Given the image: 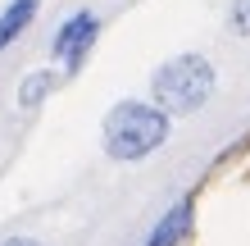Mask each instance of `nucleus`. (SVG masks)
<instances>
[{"mask_svg": "<svg viewBox=\"0 0 250 246\" xmlns=\"http://www.w3.org/2000/svg\"><path fill=\"white\" fill-rule=\"evenodd\" d=\"M168 141V114L146 100H123L105 119V151L114 160H146Z\"/></svg>", "mask_w": 250, "mask_h": 246, "instance_id": "f257e3e1", "label": "nucleus"}, {"mask_svg": "<svg viewBox=\"0 0 250 246\" xmlns=\"http://www.w3.org/2000/svg\"><path fill=\"white\" fill-rule=\"evenodd\" d=\"M150 91L164 114H196L214 96V64L205 55H178L155 73Z\"/></svg>", "mask_w": 250, "mask_h": 246, "instance_id": "f03ea898", "label": "nucleus"}, {"mask_svg": "<svg viewBox=\"0 0 250 246\" xmlns=\"http://www.w3.org/2000/svg\"><path fill=\"white\" fill-rule=\"evenodd\" d=\"M96 37H100V19H96L91 9H78L60 32H55V46L50 50H55V60H64V68L73 73V68L86 60V50L96 46Z\"/></svg>", "mask_w": 250, "mask_h": 246, "instance_id": "7ed1b4c3", "label": "nucleus"}, {"mask_svg": "<svg viewBox=\"0 0 250 246\" xmlns=\"http://www.w3.org/2000/svg\"><path fill=\"white\" fill-rule=\"evenodd\" d=\"M37 9H41V0H9V5L0 9V50H9L14 41L32 27Z\"/></svg>", "mask_w": 250, "mask_h": 246, "instance_id": "20e7f679", "label": "nucleus"}, {"mask_svg": "<svg viewBox=\"0 0 250 246\" xmlns=\"http://www.w3.org/2000/svg\"><path fill=\"white\" fill-rule=\"evenodd\" d=\"M191 214H196V205H191V201H178V205L155 224V233L146 237V246H178L191 233Z\"/></svg>", "mask_w": 250, "mask_h": 246, "instance_id": "39448f33", "label": "nucleus"}, {"mask_svg": "<svg viewBox=\"0 0 250 246\" xmlns=\"http://www.w3.org/2000/svg\"><path fill=\"white\" fill-rule=\"evenodd\" d=\"M50 87H55V73H50V68H41V73L23 78V87H19V105H23V110H37L41 100H46Z\"/></svg>", "mask_w": 250, "mask_h": 246, "instance_id": "423d86ee", "label": "nucleus"}, {"mask_svg": "<svg viewBox=\"0 0 250 246\" xmlns=\"http://www.w3.org/2000/svg\"><path fill=\"white\" fill-rule=\"evenodd\" d=\"M232 32L250 37V0H232Z\"/></svg>", "mask_w": 250, "mask_h": 246, "instance_id": "0eeeda50", "label": "nucleus"}, {"mask_svg": "<svg viewBox=\"0 0 250 246\" xmlns=\"http://www.w3.org/2000/svg\"><path fill=\"white\" fill-rule=\"evenodd\" d=\"M5 246H41V242H32V237H9Z\"/></svg>", "mask_w": 250, "mask_h": 246, "instance_id": "6e6552de", "label": "nucleus"}]
</instances>
